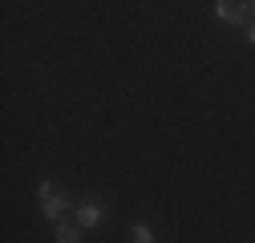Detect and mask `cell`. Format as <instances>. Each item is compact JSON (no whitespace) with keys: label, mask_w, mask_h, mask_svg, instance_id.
I'll use <instances>...</instances> for the list:
<instances>
[{"label":"cell","mask_w":255,"mask_h":243,"mask_svg":"<svg viewBox=\"0 0 255 243\" xmlns=\"http://www.w3.org/2000/svg\"><path fill=\"white\" fill-rule=\"evenodd\" d=\"M215 20L227 24V28H243L247 24V12H251V0H215Z\"/></svg>","instance_id":"1"},{"label":"cell","mask_w":255,"mask_h":243,"mask_svg":"<svg viewBox=\"0 0 255 243\" xmlns=\"http://www.w3.org/2000/svg\"><path fill=\"white\" fill-rule=\"evenodd\" d=\"M247 45H255V16H251V24H247Z\"/></svg>","instance_id":"6"},{"label":"cell","mask_w":255,"mask_h":243,"mask_svg":"<svg viewBox=\"0 0 255 243\" xmlns=\"http://www.w3.org/2000/svg\"><path fill=\"white\" fill-rule=\"evenodd\" d=\"M134 243H154V231L146 223H134Z\"/></svg>","instance_id":"5"},{"label":"cell","mask_w":255,"mask_h":243,"mask_svg":"<svg viewBox=\"0 0 255 243\" xmlns=\"http://www.w3.org/2000/svg\"><path fill=\"white\" fill-rule=\"evenodd\" d=\"M81 223H69V219H61V223H53V235H57V243H81Z\"/></svg>","instance_id":"4"},{"label":"cell","mask_w":255,"mask_h":243,"mask_svg":"<svg viewBox=\"0 0 255 243\" xmlns=\"http://www.w3.org/2000/svg\"><path fill=\"white\" fill-rule=\"evenodd\" d=\"M37 199H41V211H45L49 223H61V215L69 211V199H61L53 191V182H37Z\"/></svg>","instance_id":"2"},{"label":"cell","mask_w":255,"mask_h":243,"mask_svg":"<svg viewBox=\"0 0 255 243\" xmlns=\"http://www.w3.org/2000/svg\"><path fill=\"white\" fill-rule=\"evenodd\" d=\"M73 219H77L81 227L93 231V227L106 223V207H102V203H81V207H73Z\"/></svg>","instance_id":"3"}]
</instances>
